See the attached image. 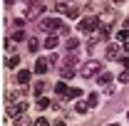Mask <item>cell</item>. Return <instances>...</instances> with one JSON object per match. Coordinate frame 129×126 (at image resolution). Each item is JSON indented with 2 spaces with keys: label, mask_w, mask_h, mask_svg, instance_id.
<instances>
[{
  "label": "cell",
  "mask_w": 129,
  "mask_h": 126,
  "mask_svg": "<svg viewBox=\"0 0 129 126\" xmlns=\"http://www.w3.org/2000/svg\"><path fill=\"white\" fill-rule=\"evenodd\" d=\"M104 69H102V62H97V59H89V62H84L82 64V69H80V74L82 77H87V79H92L94 74H102Z\"/></svg>",
  "instance_id": "cell-1"
},
{
  "label": "cell",
  "mask_w": 129,
  "mask_h": 126,
  "mask_svg": "<svg viewBox=\"0 0 129 126\" xmlns=\"http://www.w3.org/2000/svg\"><path fill=\"white\" fill-rule=\"evenodd\" d=\"M40 30H45V32H57V30H62V32H67V27L62 25V20H60V17H50V20H42V22H40Z\"/></svg>",
  "instance_id": "cell-2"
},
{
  "label": "cell",
  "mask_w": 129,
  "mask_h": 126,
  "mask_svg": "<svg viewBox=\"0 0 129 126\" xmlns=\"http://www.w3.org/2000/svg\"><path fill=\"white\" fill-rule=\"evenodd\" d=\"M99 20L97 17H84V20H80V25H77V30L80 32H92V30H99Z\"/></svg>",
  "instance_id": "cell-3"
},
{
  "label": "cell",
  "mask_w": 129,
  "mask_h": 126,
  "mask_svg": "<svg viewBox=\"0 0 129 126\" xmlns=\"http://www.w3.org/2000/svg\"><path fill=\"white\" fill-rule=\"evenodd\" d=\"M42 13H45V5H42V3L30 0V8H27V20H35V17H40Z\"/></svg>",
  "instance_id": "cell-4"
},
{
  "label": "cell",
  "mask_w": 129,
  "mask_h": 126,
  "mask_svg": "<svg viewBox=\"0 0 129 126\" xmlns=\"http://www.w3.org/2000/svg\"><path fill=\"white\" fill-rule=\"evenodd\" d=\"M25 109H27V104H25V101L10 104V106H8V116H13V119H17V116H25Z\"/></svg>",
  "instance_id": "cell-5"
},
{
  "label": "cell",
  "mask_w": 129,
  "mask_h": 126,
  "mask_svg": "<svg viewBox=\"0 0 129 126\" xmlns=\"http://www.w3.org/2000/svg\"><path fill=\"white\" fill-rule=\"evenodd\" d=\"M50 67V59H45V57H37V62H35V67H32V72H37V74H45Z\"/></svg>",
  "instance_id": "cell-6"
},
{
  "label": "cell",
  "mask_w": 129,
  "mask_h": 126,
  "mask_svg": "<svg viewBox=\"0 0 129 126\" xmlns=\"http://www.w3.org/2000/svg\"><path fill=\"white\" fill-rule=\"evenodd\" d=\"M122 49L124 47H119V45H109L107 47V59H122Z\"/></svg>",
  "instance_id": "cell-7"
},
{
  "label": "cell",
  "mask_w": 129,
  "mask_h": 126,
  "mask_svg": "<svg viewBox=\"0 0 129 126\" xmlns=\"http://www.w3.org/2000/svg\"><path fill=\"white\" fill-rule=\"evenodd\" d=\"M109 35H112V27L109 25H99V32H97V40H109Z\"/></svg>",
  "instance_id": "cell-8"
},
{
  "label": "cell",
  "mask_w": 129,
  "mask_h": 126,
  "mask_svg": "<svg viewBox=\"0 0 129 126\" xmlns=\"http://www.w3.org/2000/svg\"><path fill=\"white\" fill-rule=\"evenodd\" d=\"M112 82V72H102V74H97V84H102V87H107Z\"/></svg>",
  "instance_id": "cell-9"
},
{
  "label": "cell",
  "mask_w": 129,
  "mask_h": 126,
  "mask_svg": "<svg viewBox=\"0 0 129 126\" xmlns=\"http://www.w3.org/2000/svg\"><path fill=\"white\" fill-rule=\"evenodd\" d=\"M30 82V69H20L17 72V84H27Z\"/></svg>",
  "instance_id": "cell-10"
},
{
  "label": "cell",
  "mask_w": 129,
  "mask_h": 126,
  "mask_svg": "<svg viewBox=\"0 0 129 126\" xmlns=\"http://www.w3.org/2000/svg\"><path fill=\"white\" fill-rule=\"evenodd\" d=\"M80 96H82V89H77V87H70L64 99H80Z\"/></svg>",
  "instance_id": "cell-11"
},
{
  "label": "cell",
  "mask_w": 129,
  "mask_h": 126,
  "mask_svg": "<svg viewBox=\"0 0 129 126\" xmlns=\"http://www.w3.org/2000/svg\"><path fill=\"white\" fill-rule=\"evenodd\" d=\"M57 42H60L57 35H50L47 40H45V47H47V49H55V47H57Z\"/></svg>",
  "instance_id": "cell-12"
},
{
  "label": "cell",
  "mask_w": 129,
  "mask_h": 126,
  "mask_svg": "<svg viewBox=\"0 0 129 126\" xmlns=\"http://www.w3.org/2000/svg\"><path fill=\"white\" fill-rule=\"evenodd\" d=\"M60 77L62 79H72L75 77V69H72V67H62V69H60Z\"/></svg>",
  "instance_id": "cell-13"
},
{
  "label": "cell",
  "mask_w": 129,
  "mask_h": 126,
  "mask_svg": "<svg viewBox=\"0 0 129 126\" xmlns=\"http://www.w3.org/2000/svg\"><path fill=\"white\" fill-rule=\"evenodd\" d=\"M67 89H70V87H67L64 82H57V84H55V92H57L60 96H67Z\"/></svg>",
  "instance_id": "cell-14"
},
{
  "label": "cell",
  "mask_w": 129,
  "mask_h": 126,
  "mask_svg": "<svg viewBox=\"0 0 129 126\" xmlns=\"http://www.w3.org/2000/svg\"><path fill=\"white\" fill-rule=\"evenodd\" d=\"M5 64H8L10 69H15V67H20V57H17V54H13V57H8V59H5Z\"/></svg>",
  "instance_id": "cell-15"
},
{
  "label": "cell",
  "mask_w": 129,
  "mask_h": 126,
  "mask_svg": "<svg viewBox=\"0 0 129 126\" xmlns=\"http://www.w3.org/2000/svg\"><path fill=\"white\" fill-rule=\"evenodd\" d=\"M87 109H89V104H84V101H77L75 104V111L77 114H87Z\"/></svg>",
  "instance_id": "cell-16"
},
{
  "label": "cell",
  "mask_w": 129,
  "mask_h": 126,
  "mask_svg": "<svg viewBox=\"0 0 129 126\" xmlns=\"http://www.w3.org/2000/svg\"><path fill=\"white\" fill-rule=\"evenodd\" d=\"M117 40H124V42H129V27H124V30L117 32Z\"/></svg>",
  "instance_id": "cell-17"
},
{
  "label": "cell",
  "mask_w": 129,
  "mask_h": 126,
  "mask_svg": "<svg viewBox=\"0 0 129 126\" xmlns=\"http://www.w3.org/2000/svg\"><path fill=\"white\" fill-rule=\"evenodd\" d=\"M32 92H35V96H40V94H42V92H45V82H37Z\"/></svg>",
  "instance_id": "cell-18"
},
{
  "label": "cell",
  "mask_w": 129,
  "mask_h": 126,
  "mask_svg": "<svg viewBox=\"0 0 129 126\" xmlns=\"http://www.w3.org/2000/svg\"><path fill=\"white\" fill-rule=\"evenodd\" d=\"M77 47H80V40L70 37V40H67V49H77Z\"/></svg>",
  "instance_id": "cell-19"
},
{
  "label": "cell",
  "mask_w": 129,
  "mask_h": 126,
  "mask_svg": "<svg viewBox=\"0 0 129 126\" xmlns=\"http://www.w3.org/2000/svg\"><path fill=\"white\" fill-rule=\"evenodd\" d=\"M67 17H70V20H77V17H80V10H77V8H70V10H67Z\"/></svg>",
  "instance_id": "cell-20"
},
{
  "label": "cell",
  "mask_w": 129,
  "mask_h": 126,
  "mask_svg": "<svg viewBox=\"0 0 129 126\" xmlns=\"http://www.w3.org/2000/svg\"><path fill=\"white\" fill-rule=\"evenodd\" d=\"M13 126H30V121H27L25 116H17V119H15V124H13Z\"/></svg>",
  "instance_id": "cell-21"
},
{
  "label": "cell",
  "mask_w": 129,
  "mask_h": 126,
  "mask_svg": "<svg viewBox=\"0 0 129 126\" xmlns=\"http://www.w3.org/2000/svg\"><path fill=\"white\" fill-rule=\"evenodd\" d=\"M119 82H122V84H129V69H124V72H122V74H119Z\"/></svg>",
  "instance_id": "cell-22"
},
{
  "label": "cell",
  "mask_w": 129,
  "mask_h": 126,
  "mask_svg": "<svg viewBox=\"0 0 129 126\" xmlns=\"http://www.w3.org/2000/svg\"><path fill=\"white\" fill-rule=\"evenodd\" d=\"M37 106H40V109H47V106H50V99L40 96V99H37Z\"/></svg>",
  "instance_id": "cell-23"
},
{
  "label": "cell",
  "mask_w": 129,
  "mask_h": 126,
  "mask_svg": "<svg viewBox=\"0 0 129 126\" xmlns=\"http://www.w3.org/2000/svg\"><path fill=\"white\" fill-rule=\"evenodd\" d=\"M55 10H57V13H64V15H67V10H70V8L64 5V0H62V3H57V5H55Z\"/></svg>",
  "instance_id": "cell-24"
},
{
  "label": "cell",
  "mask_w": 129,
  "mask_h": 126,
  "mask_svg": "<svg viewBox=\"0 0 129 126\" xmlns=\"http://www.w3.org/2000/svg\"><path fill=\"white\" fill-rule=\"evenodd\" d=\"M13 40H15V42L25 40V32H22V30H15V32H13Z\"/></svg>",
  "instance_id": "cell-25"
},
{
  "label": "cell",
  "mask_w": 129,
  "mask_h": 126,
  "mask_svg": "<svg viewBox=\"0 0 129 126\" xmlns=\"http://www.w3.org/2000/svg\"><path fill=\"white\" fill-rule=\"evenodd\" d=\"M27 45H30V49H32V52H37V47H40V42H37L35 37H30V40H27Z\"/></svg>",
  "instance_id": "cell-26"
},
{
  "label": "cell",
  "mask_w": 129,
  "mask_h": 126,
  "mask_svg": "<svg viewBox=\"0 0 129 126\" xmlns=\"http://www.w3.org/2000/svg\"><path fill=\"white\" fill-rule=\"evenodd\" d=\"M87 104H89V106H97V104H99V96H97V94H89Z\"/></svg>",
  "instance_id": "cell-27"
},
{
  "label": "cell",
  "mask_w": 129,
  "mask_h": 126,
  "mask_svg": "<svg viewBox=\"0 0 129 126\" xmlns=\"http://www.w3.org/2000/svg\"><path fill=\"white\" fill-rule=\"evenodd\" d=\"M35 126H50V124H47V119H42V116H40V119L35 121Z\"/></svg>",
  "instance_id": "cell-28"
},
{
  "label": "cell",
  "mask_w": 129,
  "mask_h": 126,
  "mask_svg": "<svg viewBox=\"0 0 129 126\" xmlns=\"http://www.w3.org/2000/svg\"><path fill=\"white\" fill-rule=\"evenodd\" d=\"M122 64H124V67L129 69V57H122Z\"/></svg>",
  "instance_id": "cell-29"
},
{
  "label": "cell",
  "mask_w": 129,
  "mask_h": 126,
  "mask_svg": "<svg viewBox=\"0 0 129 126\" xmlns=\"http://www.w3.org/2000/svg\"><path fill=\"white\" fill-rule=\"evenodd\" d=\"M124 52H129V42H124Z\"/></svg>",
  "instance_id": "cell-30"
},
{
  "label": "cell",
  "mask_w": 129,
  "mask_h": 126,
  "mask_svg": "<svg viewBox=\"0 0 129 126\" xmlns=\"http://www.w3.org/2000/svg\"><path fill=\"white\" fill-rule=\"evenodd\" d=\"M124 27H129V17H127V20H124Z\"/></svg>",
  "instance_id": "cell-31"
},
{
  "label": "cell",
  "mask_w": 129,
  "mask_h": 126,
  "mask_svg": "<svg viewBox=\"0 0 129 126\" xmlns=\"http://www.w3.org/2000/svg\"><path fill=\"white\" fill-rule=\"evenodd\" d=\"M109 126H119V124H109Z\"/></svg>",
  "instance_id": "cell-32"
},
{
  "label": "cell",
  "mask_w": 129,
  "mask_h": 126,
  "mask_svg": "<svg viewBox=\"0 0 129 126\" xmlns=\"http://www.w3.org/2000/svg\"><path fill=\"white\" fill-rule=\"evenodd\" d=\"M127 119H129V114H127Z\"/></svg>",
  "instance_id": "cell-33"
}]
</instances>
